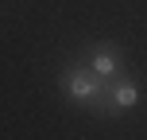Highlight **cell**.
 Returning a JSON list of instances; mask_svg holds the SVG:
<instances>
[{"label":"cell","mask_w":147,"mask_h":140,"mask_svg":"<svg viewBox=\"0 0 147 140\" xmlns=\"http://www.w3.org/2000/svg\"><path fill=\"white\" fill-rule=\"evenodd\" d=\"M89 70L97 74V78H112V74L120 70V59H116V51L112 47H101V51H93V62H89Z\"/></svg>","instance_id":"2"},{"label":"cell","mask_w":147,"mask_h":140,"mask_svg":"<svg viewBox=\"0 0 147 140\" xmlns=\"http://www.w3.org/2000/svg\"><path fill=\"white\" fill-rule=\"evenodd\" d=\"M62 89L74 97V101H93L97 94H101V78H97L93 70H81V66H74L66 78H62Z\"/></svg>","instance_id":"1"},{"label":"cell","mask_w":147,"mask_h":140,"mask_svg":"<svg viewBox=\"0 0 147 140\" xmlns=\"http://www.w3.org/2000/svg\"><path fill=\"white\" fill-rule=\"evenodd\" d=\"M136 101H140V86H136V82H116V89H112V105H116V109H132Z\"/></svg>","instance_id":"3"}]
</instances>
